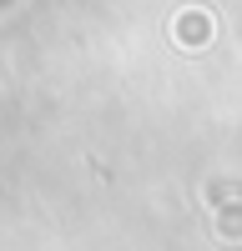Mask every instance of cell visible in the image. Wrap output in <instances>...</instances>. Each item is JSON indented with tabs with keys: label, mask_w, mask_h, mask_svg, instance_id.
Segmentation results:
<instances>
[{
	"label": "cell",
	"mask_w": 242,
	"mask_h": 251,
	"mask_svg": "<svg viewBox=\"0 0 242 251\" xmlns=\"http://www.w3.org/2000/svg\"><path fill=\"white\" fill-rule=\"evenodd\" d=\"M177 35H182V46H207V15H182Z\"/></svg>",
	"instance_id": "1"
}]
</instances>
